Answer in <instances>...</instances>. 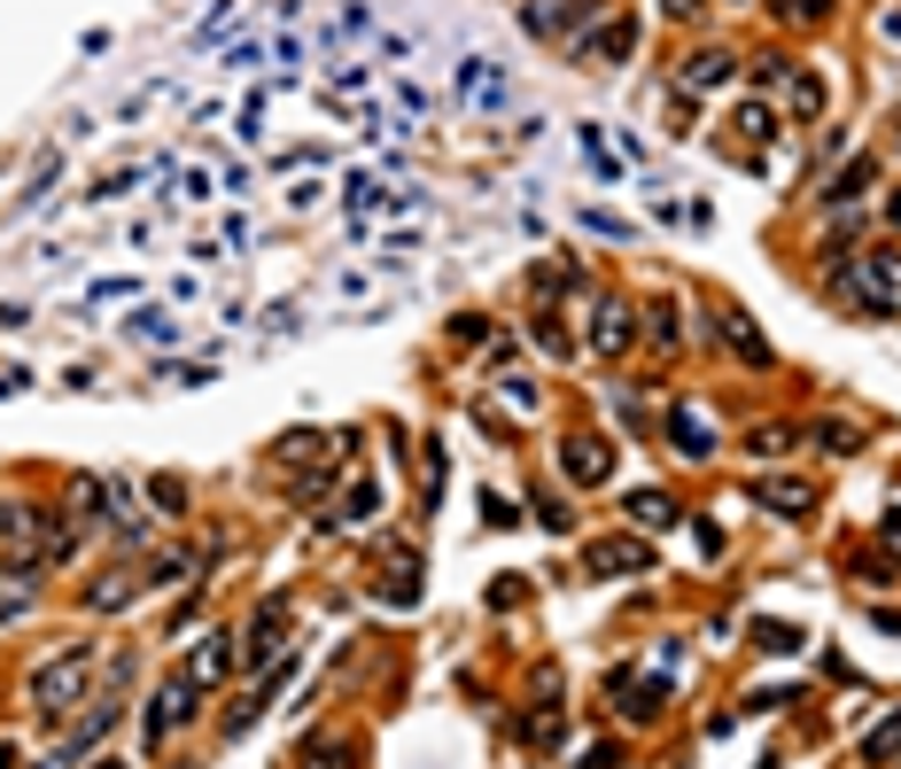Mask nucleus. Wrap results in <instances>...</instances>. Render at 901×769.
Segmentation results:
<instances>
[{
  "label": "nucleus",
  "instance_id": "1a4fd4ad",
  "mask_svg": "<svg viewBox=\"0 0 901 769\" xmlns=\"http://www.w3.org/2000/svg\"><path fill=\"white\" fill-rule=\"evenodd\" d=\"M621 513H629V529H669V521H676V497H661V490H638V497H629Z\"/></svg>",
  "mask_w": 901,
  "mask_h": 769
},
{
  "label": "nucleus",
  "instance_id": "39448f33",
  "mask_svg": "<svg viewBox=\"0 0 901 769\" xmlns=\"http://www.w3.org/2000/svg\"><path fill=\"white\" fill-rule=\"evenodd\" d=\"M669 444H676L684 459H707V451H715V427H707L692 404H676V412H669Z\"/></svg>",
  "mask_w": 901,
  "mask_h": 769
},
{
  "label": "nucleus",
  "instance_id": "4468645a",
  "mask_svg": "<svg viewBox=\"0 0 901 769\" xmlns=\"http://www.w3.org/2000/svg\"><path fill=\"white\" fill-rule=\"evenodd\" d=\"M817 444L824 451H863V427L855 420H817Z\"/></svg>",
  "mask_w": 901,
  "mask_h": 769
},
{
  "label": "nucleus",
  "instance_id": "f257e3e1",
  "mask_svg": "<svg viewBox=\"0 0 901 769\" xmlns=\"http://www.w3.org/2000/svg\"><path fill=\"white\" fill-rule=\"evenodd\" d=\"M78 692H85V645H70V653H55V661H47V668L32 676V700H39L47 715H62V708H70Z\"/></svg>",
  "mask_w": 901,
  "mask_h": 769
},
{
  "label": "nucleus",
  "instance_id": "a211bd4d",
  "mask_svg": "<svg viewBox=\"0 0 901 769\" xmlns=\"http://www.w3.org/2000/svg\"><path fill=\"white\" fill-rule=\"evenodd\" d=\"M148 497H156L163 513H179V505H187V482H179V474H156V482H148Z\"/></svg>",
  "mask_w": 901,
  "mask_h": 769
},
{
  "label": "nucleus",
  "instance_id": "9b49d317",
  "mask_svg": "<svg viewBox=\"0 0 901 769\" xmlns=\"http://www.w3.org/2000/svg\"><path fill=\"white\" fill-rule=\"evenodd\" d=\"M629 39H638V24H629V16H614V24H598L583 47H591V55H606V62H621V55H629Z\"/></svg>",
  "mask_w": 901,
  "mask_h": 769
},
{
  "label": "nucleus",
  "instance_id": "412c9836",
  "mask_svg": "<svg viewBox=\"0 0 901 769\" xmlns=\"http://www.w3.org/2000/svg\"><path fill=\"white\" fill-rule=\"evenodd\" d=\"M374 497H381V490H374V482H357V490H350V497H342V521H366V513H374Z\"/></svg>",
  "mask_w": 901,
  "mask_h": 769
},
{
  "label": "nucleus",
  "instance_id": "aec40b11",
  "mask_svg": "<svg viewBox=\"0 0 901 769\" xmlns=\"http://www.w3.org/2000/svg\"><path fill=\"white\" fill-rule=\"evenodd\" d=\"M832 0H785V24H824Z\"/></svg>",
  "mask_w": 901,
  "mask_h": 769
},
{
  "label": "nucleus",
  "instance_id": "cd10ccee",
  "mask_svg": "<svg viewBox=\"0 0 901 769\" xmlns=\"http://www.w3.org/2000/svg\"><path fill=\"white\" fill-rule=\"evenodd\" d=\"M893 125H901V102H893Z\"/></svg>",
  "mask_w": 901,
  "mask_h": 769
},
{
  "label": "nucleus",
  "instance_id": "bb28decb",
  "mask_svg": "<svg viewBox=\"0 0 901 769\" xmlns=\"http://www.w3.org/2000/svg\"><path fill=\"white\" fill-rule=\"evenodd\" d=\"M110 769H133V761H110Z\"/></svg>",
  "mask_w": 901,
  "mask_h": 769
},
{
  "label": "nucleus",
  "instance_id": "6e6552de",
  "mask_svg": "<svg viewBox=\"0 0 901 769\" xmlns=\"http://www.w3.org/2000/svg\"><path fill=\"white\" fill-rule=\"evenodd\" d=\"M281 630H288V598H273V607H256V622H249V661L281 653Z\"/></svg>",
  "mask_w": 901,
  "mask_h": 769
},
{
  "label": "nucleus",
  "instance_id": "2eb2a0df",
  "mask_svg": "<svg viewBox=\"0 0 901 769\" xmlns=\"http://www.w3.org/2000/svg\"><path fill=\"white\" fill-rule=\"evenodd\" d=\"M746 451H754V459H777V451H792V427H777V420H769V427H754V436H746Z\"/></svg>",
  "mask_w": 901,
  "mask_h": 769
},
{
  "label": "nucleus",
  "instance_id": "dca6fc26",
  "mask_svg": "<svg viewBox=\"0 0 901 769\" xmlns=\"http://www.w3.org/2000/svg\"><path fill=\"white\" fill-rule=\"evenodd\" d=\"M817 110H824V85L808 70H792V117H817Z\"/></svg>",
  "mask_w": 901,
  "mask_h": 769
},
{
  "label": "nucleus",
  "instance_id": "a878e982",
  "mask_svg": "<svg viewBox=\"0 0 901 769\" xmlns=\"http://www.w3.org/2000/svg\"><path fill=\"white\" fill-rule=\"evenodd\" d=\"M669 16H692V0H669Z\"/></svg>",
  "mask_w": 901,
  "mask_h": 769
},
{
  "label": "nucleus",
  "instance_id": "0eeeda50",
  "mask_svg": "<svg viewBox=\"0 0 901 769\" xmlns=\"http://www.w3.org/2000/svg\"><path fill=\"white\" fill-rule=\"evenodd\" d=\"M723 78H731V55H723V47H699V55L684 62V94H715Z\"/></svg>",
  "mask_w": 901,
  "mask_h": 769
},
{
  "label": "nucleus",
  "instance_id": "4be33fe9",
  "mask_svg": "<svg viewBox=\"0 0 901 769\" xmlns=\"http://www.w3.org/2000/svg\"><path fill=\"white\" fill-rule=\"evenodd\" d=\"M754 638H762V645H769V653H792V645H800V630H792V622H762V630H754Z\"/></svg>",
  "mask_w": 901,
  "mask_h": 769
},
{
  "label": "nucleus",
  "instance_id": "ddd939ff",
  "mask_svg": "<svg viewBox=\"0 0 901 769\" xmlns=\"http://www.w3.org/2000/svg\"><path fill=\"white\" fill-rule=\"evenodd\" d=\"M133 590H140V575H125V567H117V575H102L94 590H85V607H125Z\"/></svg>",
  "mask_w": 901,
  "mask_h": 769
},
{
  "label": "nucleus",
  "instance_id": "b1692460",
  "mask_svg": "<svg viewBox=\"0 0 901 769\" xmlns=\"http://www.w3.org/2000/svg\"><path fill=\"white\" fill-rule=\"evenodd\" d=\"M878 630H893V638H901V615H878Z\"/></svg>",
  "mask_w": 901,
  "mask_h": 769
},
{
  "label": "nucleus",
  "instance_id": "6ab92c4d",
  "mask_svg": "<svg viewBox=\"0 0 901 769\" xmlns=\"http://www.w3.org/2000/svg\"><path fill=\"white\" fill-rule=\"evenodd\" d=\"M133 334H148V342H179V326H171L163 311H133Z\"/></svg>",
  "mask_w": 901,
  "mask_h": 769
},
{
  "label": "nucleus",
  "instance_id": "393cba45",
  "mask_svg": "<svg viewBox=\"0 0 901 769\" xmlns=\"http://www.w3.org/2000/svg\"><path fill=\"white\" fill-rule=\"evenodd\" d=\"M886 226H901V195H893V203H886Z\"/></svg>",
  "mask_w": 901,
  "mask_h": 769
},
{
  "label": "nucleus",
  "instance_id": "5701e85b",
  "mask_svg": "<svg viewBox=\"0 0 901 769\" xmlns=\"http://www.w3.org/2000/svg\"><path fill=\"white\" fill-rule=\"evenodd\" d=\"M878 537H886V552H893V567H901V505H893L886 521H878Z\"/></svg>",
  "mask_w": 901,
  "mask_h": 769
},
{
  "label": "nucleus",
  "instance_id": "7ed1b4c3",
  "mask_svg": "<svg viewBox=\"0 0 901 769\" xmlns=\"http://www.w3.org/2000/svg\"><path fill=\"white\" fill-rule=\"evenodd\" d=\"M754 497H762L769 513H785V521H808V513H817V490L792 482V474H762V482H754Z\"/></svg>",
  "mask_w": 901,
  "mask_h": 769
},
{
  "label": "nucleus",
  "instance_id": "9d476101",
  "mask_svg": "<svg viewBox=\"0 0 901 769\" xmlns=\"http://www.w3.org/2000/svg\"><path fill=\"white\" fill-rule=\"evenodd\" d=\"M870 180H878V163H870V156H863V163H847V171H840V180H832V187H824V203H832V210H855V195H863V187H870Z\"/></svg>",
  "mask_w": 901,
  "mask_h": 769
},
{
  "label": "nucleus",
  "instance_id": "20e7f679",
  "mask_svg": "<svg viewBox=\"0 0 901 769\" xmlns=\"http://www.w3.org/2000/svg\"><path fill=\"white\" fill-rule=\"evenodd\" d=\"M560 467H568L575 482H606V474H614V451H606L598 436H568V444H560Z\"/></svg>",
  "mask_w": 901,
  "mask_h": 769
},
{
  "label": "nucleus",
  "instance_id": "f8f14e48",
  "mask_svg": "<svg viewBox=\"0 0 901 769\" xmlns=\"http://www.w3.org/2000/svg\"><path fill=\"white\" fill-rule=\"evenodd\" d=\"M723 342H731V351H739L746 366H769V342H762V334H754L746 319H723Z\"/></svg>",
  "mask_w": 901,
  "mask_h": 769
},
{
  "label": "nucleus",
  "instance_id": "f03ea898",
  "mask_svg": "<svg viewBox=\"0 0 901 769\" xmlns=\"http://www.w3.org/2000/svg\"><path fill=\"white\" fill-rule=\"evenodd\" d=\"M583 567L591 575H653V552L638 537H598V544H583Z\"/></svg>",
  "mask_w": 901,
  "mask_h": 769
},
{
  "label": "nucleus",
  "instance_id": "423d86ee",
  "mask_svg": "<svg viewBox=\"0 0 901 769\" xmlns=\"http://www.w3.org/2000/svg\"><path fill=\"white\" fill-rule=\"evenodd\" d=\"M591 351H598V358H621V351H629V311H621L614 296L598 303V326H591Z\"/></svg>",
  "mask_w": 901,
  "mask_h": 769
},
{
  "label": "nucleus",
  "instance_id": "f3484780",
  "mask_svg": "<svg viewBox=\"0 0 901 769\" xmlns=\"http://www.w3.org/2000/svg\"><path fill=\"white\" fill-rule=\"evenodd\" d=\"M863 754H870V761H893V754H901V715H886V723L870 731V746H863Z\"/></svg>",
  "mask_w": 901,
  "mask_h": 769
}]
</instances>
